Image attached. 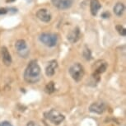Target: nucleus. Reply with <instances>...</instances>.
<instances>
[{"instance_id":"nucleus-4","label":"nucleus","mask_w":126,"mask_h":126,"mask_svg":"<svg viewBox=\"0 0 126 126\" xmlns=\"http://www.w3.org/2000/svg\"><path fill=\"white\" fill-rule=\"evenodd\" d=\"M45 116L47 120H49L51 123L54 124L56 125H59L64 120V115L61 114L59 111H58L55 109H51L48 112L45 113Z\"/></svg>"},{"instance_id":"nucleus-9","label":"nucleus","mask_w":126,"mask_h":126,"mask_svg":"<svg viewBox=\"0 0 126 126\" xmlns=\"http://www.w3.org/2000/svg\"><path fill=\"white\" fill-rule=\"evenodd\" d=\"M36 16L43 22H49L51 21V13L46 8L39 9L36 13Z\"/></svg>"},{"instance_id":"nucleus-6","label":"nucleus","mask_w":126,"mask_h":126,"mask_svg":"<svg viewBox=\"0 0 126 126\" xmlns=\"http://www.w3.org/2000/svg\"><path fill=\"white\" fill-rule=\"evenodd\" d=\"M106 106L105 104V102L101 101H98L96 102H93L89 107V110L92 113H96L98 115H101L102 113H104V111L106 110Z\"/></svg>"},{"instance_id":"nucleus-20","label":"nucleus","mask_w":126,"mask_h":126,"mask_svg":"<svg viewBox=\"0 0 126 126\" xmlns=\"http://www.w3.org/2000/svg\"><path fill=\"white\" fill-rule=\"evenodd\" d=\"M101 17L103 18H109L110 17V13L108 12H105V13H101Z\"/></svg>"},{"instance_id":"nucleus-11","label":"nucleus","mask_w":126,"mask_h":126,"mask_svg":"<svg viewBox=\"0 0 126 126\" xmlns=\"http://www.w3.org/2000/svg\"><path fill=\"white\" fill-rule=\"evenodd\" d=\"M1 52H2V59H3V63H5V65L9 66L12 63V57L8 49L5 46H3L2 47Z\"/></svg>"},{"instance_id":"nucleus-12","label":"nucleus","mask_w":126,"mask_h":126,"mask_svg":"<svg viewBox=\"0 0 126 126\" xmlns=\"http://www.w3.org/2000/svg\"><path fill=\"white\" fill-rule=\"evenodd\" d=\"M80 38V30L78 27L74 28L69 34L68 35V40L71 43H76Z\"/></svg>"},{"instance_id":"nucleus-3","label":"nucleus","mask_w":126,"mask_h":126,"mask_svg":"<svg viewBox=\"0 0 126 126\" xmlns=\"http://www.w3.org/2000/svg\"><path fill=\"white\" fill-rule=\"evenodd\" d=\"M40 41L48 47H54L58 43V35L54 33H42L39 36Z\"/></svg>"},{"instance_id":"nucleus-16","label":"nucleus","mask_w":126,"mask_h":126,"mask_svg":"<svg viewBox=\"0 0 126 126\" xmlns=\"http://www.w3.org/2000/svg\"><path fill=\"white\" fill-rule=\"evenodd\" d=\"M83 57L87 59V60H90L92 59V52L88 48H85L83 50Z\"/></svg>"},{"instance_id":"nucleus-15","label":"nucleus","mask_w":126,"mask_h":126,"mask_svg":"<svg viewBox=\"0 0 126 126\" xmlns=\"http://www.w3.org/2000/svg\"><path fill=\"white\" fill-rule=\"evenodd\" d=\"M55 91V86H54V82H49L45 87V92L48 94H51Z\"/></svg>"},{"instance_id":"nucleus-14","label":"nucleus","mask_w":126,"mask_h":126,"mask_svg":"<svg viewBox=\"0 0 126 126\" xmlns=\"http://www.w3.org/2000/svg\"><path fill=\"white\" fill-rule=\"evenodd\" d=\"M113 10H114V13H115V14L116 16H120L123 15L124 12H125V7L122 3H117L115 5V7H114Z\"/></svg>"},{"instance_id":"nucleus-7","label":"nucleus","mask_w":126,"mask_h":126,"mask_svg":"<svg viewBox=\"0 0 126 126\" xmlns=\"http://www.w3.org/2000/svg\"><path fill=\"white\" fill-rule=\"evenodd\" d=\"M51 3L57 8L64 10V9H68L72 7L73 0H51Z\"/></svg>"},{"instance_id":"nucleus-22","label":"nucleus","mask_w":126,"mask_h":126,"mask_svg":"<svg viewBox=\"0 0 126 126\" xmlns=\"http://www.w3.org/2000/svg\"><path fill=\"white\" fill-rule=\"evenodd\" d=\"M13 1H14V0H7V3H8V2H9V3H11V2H13Z\"/></svg>"},{"instance_id":"nucleus-21","label":"nucleus","mask_w":126,"mask_h":126,"mask_svg":"<svg viewBox=\"0 0 126 126\" xmlns=\"http://www.w3.org/2000/svg\"><path fill=\"white\" fill-rule=\"evenodd\" d=\"M27 126H40V125L35 122H34V121H29V122L27 123Z\"/></svg>"},{"instance_id":"nucleus-2","label":"nucleus","mask_w":126,"mask_h":126,"mask_svg":"<svg viewBox=\"0 0 126 126\" xmlns=\"http://www.w3.org/2000/svg\"><path fill=\"white\" fill-rule=\"evenodd\" d=\"M69 73L75 82H79L82 79L85 71L83 66L79 63H75L69 68Z\"/></svg>"},{"instance_id":"nucleus-8","label":"nucleus","mask_w":126,"mask_h":126,"mask_svg":"<svg viewBox=\"0 0 126 126\" xmlns=\"http://www.w3.org/2000/svg\"><path fill=\"white\" fill-rule=\"evenodd\" d=\"M107 66H108L107 63H106V62H105V61H103V60L97 62V63H96V67H95L94 73H93V74H92L93 78H98V79H99L100 74L103 73L106 70V68H107Z\"/></svg>"},{"instance_id":"nucleus-1","label":"nucleus","mask_w":126,"mask_h":126,"mask_svg":"<svg viewBox=\"0 0 126 126\" xmlns=\"http://www.w3.org/2000/svg\"><path fill=\"white\" fill-rule=\"evenodd\" d=\"M41 70L36 60H32L27 65L24 73V79L30 84H35L40 80Z\"/></svg>"},{"instance_id":"nucleus-5","label":"nucleus","mask_w":126,"mask_h":126,"mask_svg":"<svg viewBox=\"0 0 126 126\" xmlns=\"http://www.w3.org/2000/svg\"><path fill=\"white\" fill-rule=\"evenodd\" d=\"M15 48L17 54L22 58H27L29 54V49H28L27 44L24 40H16L15 44Z\"/></svg>"},{"instance_id":"nucleus-18","label":"nucleus","mask_w":126,"mask_h":126,"mask_svg":"<svg viewBox=\"0 0 126 126\" xmlns=\"http://www.w3.org/2000/svg\"><path fill=\"white\" fill-rule=\"evenodd\" d=\"M8 12V8H0V16L2 15H5Z\"/></svg>"},{"instance_id":"nucleus-19","label":"nucleus","mask_w":126,"mask_h":126,"mask_svg":"<svg viewBox=\"0 0 126 126\" xmlns=\"http://www.w3.org/2000/svg\"><path fill=\"white\" fill-rule=\"evenodd\" d=\"M0 126H13V125L8 121H3V122H0Z\"/></svg>"},{"instance_id":"nucleus-17","label":"nucleus","mask_w":126,"mask_h":126,"mask_svg":"<svg viewBox=\"0 0 126 126\" xmlns=\"http://www.w3.org/2000/svg\"><path fill=\"white\" fill-rule=\"evenodd\" d=\"M116 30H117L118 32L120 33L121 35H123V36H125V35H126V30H125V28L123 27L122 26H120V25L116 26Z\"/></svg>"},{"instance_id":"nucleus-13","label":"nucleus","mask_w":126,"mask_h":126,"mask_svg":"<svg viewBox=\"0 0 126 126\" xmlns=\"http://www.w3.org/2000/svg\"><path fill=\"white\" fill-rule=\"evenodd\" d=\"M101 8V4L99 0H90V10L92 16H96L97 13Z\"/></svg>"},{"instance_id":"nucleus-10","label":"nucleus","mask_w":126,"mask_h":126,"mask_svg":"<svg viewBox=\"0 0 126 126\" xmlns=\"http://www.w3.org/2000/svg\"><path fill=\"white\" fill-rule=\"evenodd\" d=\"M57 68H58V62H57L55 59H53V60L49 61L46 68V75L48 76V77H52V76L55 73Z\"/></svg>"}]
</instances>
